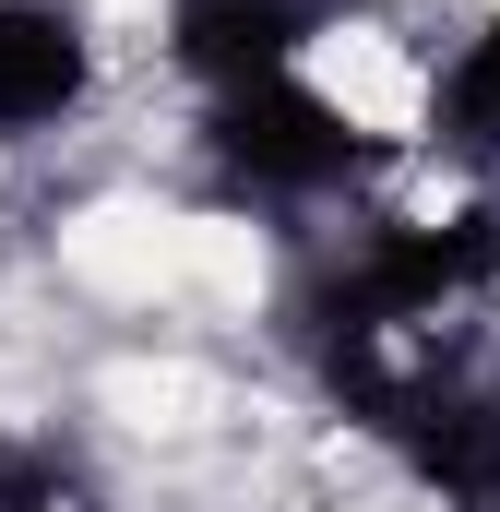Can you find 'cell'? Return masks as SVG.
<instances>
[{"label": "cell", "mask_w": 500, "mask_h": 512, "mask_svg": "<svg viewBox=\"0 0 500 512\" xmlns=\"http://www.w3.org/2000/svg\"><path fill=\"white\" fill-rule=\"evenodd\" d=\"M203 155L239 191H262V203H322V191H346L370 167V131H358V108H334L322 84L262 72V84L203 96Z\"/></svg>", "instance_id": "obj_1"}, {"label": "cell", "mask_w": 500, "mask_h": 512, "mask_svg": "<svg viewBox=\"0 0 500 512\" xmlns=\"http://www.w3.org/2000/svg\"><path fill=\"white\" fill-rule=\"evenodd\" d=\"M381 441L417 465V489H441L453 512H500V382L453 370L441 393H417L405 417H381Z\"/></svg>", "instance_id": "obj_2"}, {"label": "cell", "mask_w": 500, "mask_h": 512, "mask_svg": "<svg viewBox=\"0 0 500 512\" xmlns=\"http://www.w3.org/2000/svg\"><path fill=\"white\" fill-rule=\"evenodd\" d=\"M310 36H322V0H167V60L203 96L262 84V72H298Z\"/></svg>", "instance_id": "obj_3"}, {"label": "cell", "mask_w": 500, "mask_h": 512, "mask_svg": "<svg viewBox=\"0 0 500 512\" xmlns=\"http://www.w3.org/2000/svg\"><path fill=\"white\" fill-rule=\"evenodd\" d=\"M96 84V36L72 0H0V143L60 131Z\"/></svg>", "instance_id": "obj_4"}, {"label": "cell", "mask_w": 500, "mask_h": 512, "mask_svg": "<svg viewBox=\"0 0 500 512\" xmlns=\"http://www.w3.org/2000/svg\"><path fill=\"white\" fill-rule=\"evenodd\" d=\"M429 131H441L453 155H500V12L453 48V72H441V96H429Z\"/></svg>", "instance_id": "obj_5"}, {"label": "cell", "mask_w": 500, "mask_h": 512, "mask_svg": "<svg viewBox=\"0 0 500 512\" xmlns=\"http://www.w3.org/2000/svg\"><path fill=\"white\" fill-rule=\"evenodd\" d=\"M0 512H108V489H96L84 453H60V441H12V429H0Z\"/></svg>", "instance_id": "obj_6"}]
</instances>
